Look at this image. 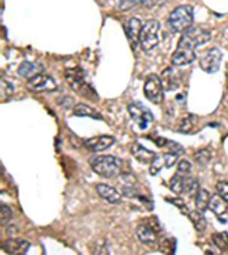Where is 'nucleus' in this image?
Returning <instances> with one entry per match:
<instances>
[{
    "mask_svg": "<svg viewBox=\"0 0 228 255\" xmlns=\"http://www.w3.org/2000/svg\"><path fill=\"white\" fill-rule=\"evenodd\" d=\"M210 40V32L203 30L201 27H190L183 33V36L179 40L177 49L174 52L171 59L172 66L180 67L187 66L196 60V48L206 44Z\"/></svg>",
    "mask_w": 228,
    "mask_h": 255,
    "instance_id": "1",
    "label": "nucleus"
},
{
    "mask_svg": "<svg viewBox=\"0 0 228 255\" xmlns=\"http://www.w3.org/2000/svg\"><path fill=\"white\" fill-rule=\"evenodd\" d=\"M66 81L69 82L71 86V89L76 92L79 96H83L89 98V100H93L97 101L99 96L96 93V90L92 88V85H89L85 79V74H83L82 69L76 67V69H69L66 70Z\"/></svg>",
    "mask_w": 228,
    "mask_h": 255,
    "instance_id": "2",
    "label": "nucleus"
},
{
    "mask_svg": "<svg viewBox=\"0 0 228 255\" xmlns=\"http://www.w3.org/2000/svg\"><path fill=\"white\" fill-rule=\"evenodd\" d=\"M90 166L101 178L112 179L122 171V161L114 156H96L90 159Z\"/></svg>",
    "mask_w": 228,
    "mask_h": 255,
    "instance_id": "3",
    "label": "nucleus"
},
{
    "mask_svg": "<svg viewBox=\"0 0 228 255\" xmlns=\"http://www.w3.org/2000/svg\"><path fill=\"white\" fill-rule=\"evenodd\" d=\"M194 21V11L193 7L187 6H179L177 7L168 18V25L172 29V32L175 33H184L187 29H190Z\"/></svg>",
    "mask_w": 228,
    "mask_h": 255,
    "instance_id": "4",
    "label": "nucleus"
},
{
    "mask_svg": "<svg viewBox=\"0 0 228 255\" xmlns=\"http://www.w3.org/2000/svg\"><path fill=\"white\" fill-rule=\"evenodd\" d=\"M158 30L160 22L157 20H151L142 26L140 37V46L144 52H151L158 45Z\"/></svg>",
    "mask_w": 228,
    "mask_h": 255,
    "instance_id": "5",
    "label": "nucleus"
},
{
    "mask_svg": "<svg viewBox=\"0 0 228 255\" xmlns=\"http://www.w3.org/2000/svg\"><path fill=\"white\" fill-rule=\"evenodd\" d=\"M127 112H128V115L131 116V119L138 124V127L141 130H146L153 121V115L151 109L145 107L142 102L135 101L128 104L127 105Z\"/></svg>",
    "mask_w": 228,
    "mask_h": 255,
    "instance_id": "6",
    "label": "nucleus"
},
{
    "mask_svg": "<svg viewBox=\"0 0 228 255\" xmlns=\"http://www.w3.org/2000/svg\"><path fill=\"white\" fill-rule=\"evenodd\" d=\"M144 93L146 98L153 104H160L164 98V86L161 82V78L158 75H149L146 78L145 85H144Z\"/></svg>",
    "mask_w": 228,
    "mask_h": 255,
    "instance_id": "7",
    "label": "nucleus"
},
{
    "mask_svg": "<svg viewBox=\"0 0 228 255\" xmlns=\"http://www.w3.org/2000/svg\"><path fill=\"white\" fill-rule=\"evenodd\" d=\"M27 89L33 93H51L57 90V83L51 75L37 74L32 79H27Z\"/></svg>",
    "mask_w": 228,
    "mask_h": 255,
    "instance_id": "8",
    "label": "nucleus"
},
{
    "mask_svg": "<svg viewBox=\"0 0 228 255\" xmlns=\"http://www.w3.org/2000/svg\"><path fill=\"white\" fill-rule=\"evenodd\" d=\"M222 51L219 48H212L209 51L203 53V56L200 59V67L203 69L205 72L208 74H213L220 69V63H222Z\"/></svg>",
    "mask_w": 228,
    "mask_h": 255,
    "instance_id": "9",
    "label": "nucleus"
},
{
    "mask_svg": "<svg viewBox=\"0 0 228 255\" xmlns=\"http://www.w3.org/2000/svg\"><path fill=\"white\" fill-rule=\"evenodd\" d=\"M115 143V138L111 135H100V137H93V138H89V139L83 140V145L85 147L90 150V152H104L105 149L111 147Z\"/></svg>",
    "mask_w": 228,
    "mask_h": 255,
    "instance_id": "10",
    "label": "nucleus"
},
{
    "mask_svg": "<svg viewBox=\"0 0 228 255\" xmlns=\"http://www.w3.org/2000/svg\"><path fill=\"white\" fill-rule=\"evenodd\" d=\"M142 22L138 18H131L126 22L125 25V30H126V36L131 49H135L140 45V37L141 30H142Z\"/></svg>",
    "mask_w": 228,
    "mask_h": 255,
    "instance_id": "11",
    "label": "nucleus"
},
{
    "mask_svg": "<svg viewBox=\"0 0 228 255\" xmlns=\"http://www.w3.org/2000/svg\"><path fill=\"white\" fill-rule=\"evenodd\" d=\"M30 247V243L25 239H8L3 243V249L7 254L25 255Z\"/></svg>",
    "mask_w": 228,
    "mask_h": 255,
    "instance_id": "12",
    "label": "nucleus"
},
{
    "mask_svg": "<svg viewBox=\"0 0 228 255\" xmlns=\"http://www.w3.org/2000/svg\"><path fill=\"white\" fill-rule=\"evenodd\" d=\"M96 191L102 199H105L109 204L119 205L122 202V195L119 194V191L116 188H114V187H111V185H104V183L97 185H96Z\"/></svg>",
    "mask_w": 228,
    "mask_h": 255,
    "instance_id": "13",
    "label": "nucleus"
},
{
    "mask_svg": "<svg viewBox=\"0 0 228 255\" xmlns=\"http://www.w3.org/2000/svg\"><path fill=\"white\" fill-rule=\"evenodd\" d=\"M135 235L138 237V240H140L142 244H145V246H151V247H154V246H157V235H156V232L151 228V227H148V225H140L137 231H135Z\"/></svg>",
    "mask_w": 228,
    "mask_h": 255,
    "instance_id": "14",
    "label": "nucleus"
},
{
    "mask_svg": "<svg viewBox=\"0 0 228 255\" xmlns=\"http://www.w3.org/2000/svg\"><path fill=\"white\" fill-rule=\"evenodd\" d=\"M131 154L142 164H151L153 159L156 157V153H153L149 149L140 145L138 142H134L131 145Z\"/></svg>",
    "mask_w": 228,
    "mask_h": 255,
    "instance_id": "15",
    "label": "nucleus"
},
{
    "mask_svg": "<svg viewBox=\"0 0 228 255\" xmlns=\"http://www.w3.org/2000/svg\"><path fill=\"white\" fill-rule=\"evenodd\" d=\"M44 71L43 66L36 63H30V62H24L18 67V74L21 77L26 78V79H32L33 77H36L37 74H41Z\"/></svg>",
    "mask_w": 228,
    "mask_h": 255,
    "instance_id": "16",
    "label": "nucleus"
},
{
    "mask_svg": "<svg viewBox=\"0 0 228 255\" xmlns=\"http://www.w3.org/2000/svg\"><path fill=\"white\" fill-rule=\"evenodd\" d=\"M209 209L215 213L216 216H224L228 211V202L222 197V195L216 194V195H212V197H210Z\"/></svg>",
    "mask_w": 228,
    "mask_h": 255,
    "instance_id": "17",
    "label": "nucleus"
},
{
    "mask_svg": "<svg viewBox=\"0 0 228 255\" xmlns=\"http://www.w3.org/2000/svg\"><path fill=\"white\" fill-rule=\"evenodd\" d=\"M73 114L76 116H81V117H92V119H96V120H102V116L95 108L89 107L86 104H76V105H74Z\"/></svg>",
    "mask_w": 228,
    "mask_h": 255,
    "instance_id": "18",
    "label": "nucleus"
},
{
    "mask_svg": "<svg viewBox=\"0 0 228 255\" xmlns=\"http://www.w3.org/2000/svg\"><path fill=\"white\" fill-rule=\"evenodd\" d=\"M161 82H163V86H165L164 89L174 90L179 86V77L174 69H167L161 75Z\"/></svg>",
    "mask_w": 228,
    "mask_h": 255,
    "instance_id": "19",
    "label": "nucleus"
},
{
    "mask_svg": "<svg viewBox=\"0 0 228 255\" xmlns=\"http://www.w3.org/2000/svg\"><path fill=\"white\" fill-rule=\"evenodd\" d=\"M189 217H190V221L194 225V228L197 232L203 233V231L206 230V218L203 217V211L201 210H194L189 211Z\"/></svg>",
    "mask_w": 228,
    "mask_h": 255,
    "instance_id": "20",
    "label": "nucleus"
},
{
    "mask_svg": "<svg viewBox=\"0 0 228 255\" xmlns=\"http://www.w3.org/2000/svg\"><path fill=\"white\" fill-rule=\"evenodd\" d=\"M187 175H184V173H180V172H177L172 179L170 180V190L172 192H175L177 195H180V194H183V187H184V179H186Z\"/></svg>",
    "mask_w": 228,
    "mask_h": 255,
    "instance_id": "21",
    "label": "nucleus"
},
{
    "mask_svg": "<svg viewBox=\"0 0 228 255\" xmlns=\"http://www.w3.org/2000/svg\"><path fill=\"white\" fill-rule=\"evenodd\" d=\"M209 201L210 194L206 190H198L196 195V208L197 210L205 211L206 209H209Z\"/></svg>",
    "mask_w": 228,
    "mask_h": 255,
    "instance_id": "22",
    "label": "nucleus"
},
{
    "mask_svg": "<svg viewBox=\"0 0 228 255\" xmlns=\"http://www.w3.org/2000/svg\"><path fill=\"white\" fill-rule=\"evenodd\" d=\"M200 190V185H198V180L196 178H193L190 175H187L184 179V187H183V194L189 195V197H196L197 192Z\"/></svg>",
    "mask_w": 228,
    "mask_h": 255,
    "instance_id": "23",
    "label": "nucleus"
},
{
    "mask_svg": "<svg viewBox=\"0 0 228 255\" xmlns=\"http://www.w3.org/2000/svg\"><path fill=\"white\" fill-rule=\"evenodd\" d=\"M212 240H213V244L217 249L222 250V251H228V235L226 232L215 233L213 237H212Z\"/></svg>",
    "mask_w": 228,
    "mask_h": 255,
    "instance_id": "24",
    "label": "nucleus"
},
{
    "mask_svg": "<svg viewBox=\"0 0 228 255\" xmlns=\"http://www.w3.org/2000/svg\"><path fill=\"white\" fill-rule=\"evenodd\" d=\"M210 159H212V153H210L209 149H201L194 154V160H196L198 165H206L210 161Z\"/></svg>",
    "mask_w": 228,
    "mask_h": 255,
    "instance_id": "25",
    "label": "nucleus"
},
{
    "mask_svg": "<svg viewBox=\"0 0 228 255\" xmlns=\"http://www.w3.org/2000/svg\"><path fill=\"white\" fill-rule=\"evenodd\" d=\"M164 166V159H163V156L160 157V156H156L153 161L151 162V168H149V172L151 175L153 176H156L160 171H161V168Z\"/></svg>",
    "mask_w": 228,
    "mask_h": 255,
    "instance_id": "26",
    "label": "nucleus"
},
{
    "mask_svg": "<svg viewBox=\"0 0 228 255\" xmlns=\"http://www.w3.org/2000/svg\"><path fill=\"white\" fill-rule=\"evenodd\" d=\"M0 218H1V225H7L13 218V210L4 204L0 205Z\"/></svg>",
    "mask_w": 228,
    "mask_h": 255,
    "instance_id": "27",
    "label": "nucleus"
},
{
    "mask_svg": "<svg viewBox=\"0 0 228 255\" xmlns=\"http://www.w3.org/2000/svg\"><path fill=\"white\" fill-rule=\"evenodd\" d=\"M179 156L180 154L175 153V152H171V150H168V153H165L163 156V159H164V166L165 168H171L174 166V164H177V159H179Z\"/></svg>",
    "mask_w": 228,
    "mask_h": 255,
    "instance_id": "28",
    "label": "nucleus"
},
{
    "mask_svg": "<svg viewBox=\"0 0 228 255\" xmlns=\"http://www.w3.org/2000/svg\"><path fill=\"white\" fill-rule=\"evenodd\" d=\"M193 119H194V116H189V117L183 119L180 127H179L180 133H190L191 130H193V127H194V120H193Z\"/></svg>",
    "mask_w": 228,
    "mask_h": 255,
    "instance_id": "29",
    "label": "nucleus"
},
{
    "mask_svg": "<svg viewBox=\"0 0 228 255\" xmlns=\"http://www.w3.org/2000/svg\"><path fill=\"white\" fill-rule=\"evenodd\" d=\"M168 150H171V152H175L177 154H183L184 153V149L177 142H174V140H170V139H165V145H164Z\"/></svg>",
    "mask_w": 228,
    "mask_h": 255,
    "instance_id": "30",
    "label": "nucleus"
},
{
    "mask_svg": "<svg viewBox=\"0 0 228 255\" xmlns=\"http://www.w3.org/2000/svg\"><path fill=\"white\" fill-rule=\"evenodd\" d=\"M1 97H11L14 93V86L6 79H1Z\"/></svg>",
    "mask_w": 228,
    "mask_h": 255,
    "instance_id": "31",
    "label": "nucleus"
},
{
    "mask_svg": "<svg viewBox=\"0 0 228 255\" xmlns=\"http://www.w3.org/2000/svg\"><path fill=\"white\" fill-rule=\"evenodd\" d=\"M216 191L219 195H222L226 201L228 202V183L227 182H219L216 185Z\"/></svg>",
    "mask_w": 228,
    "mask_h": 255,
    "instance_id": "32",
    "label": "nucleus"
},
{
    "mask_svg": "<svg viewBox=\"0 0 228 255\" xmlns=\"http://www.w3.org/2000/svg\"><path fill=\"white\" fill-rule=\"evenodd\" d=\"M138 1L140 0H119V8H121L122 11H128L134 6H137Z\"/></svg>",
    "mask_w": 228,
    "mask_h": 255,
    "instance_id": "33",
    "label": "nucleus"
},
{
    "mask_svg": "<svg viewBox=\"0 0 228 255\" xmlns=\"http://www.w3.org/2000/svg\"><path fill=\"white\" fill-rule=\"evenodd\" d=\"M177 172L184 173V175H190L191 172V164L187 160H182L177 164Z\"/></svg>",
    "mask_w": 228,
    "mask_h": 255,
    "instance_id": "34",
    "label": "nucleus"
},
{
    "mask_svg": "<svg viewBox=\"0 0 228 255\" xmlns=\"http://www.w3.org/2000/svg\"><path fill=\"white\" fill-rule=\"evenodd\" d=\"M142 4L146 7H154L163 4V0H142Z\"/></svg>",
    "mask_w": 228,
    "mask_h": 255,
    "instance_id": "35",
    "label": "nucleus"
},
{
    "mask_svg": "<svg viewBox=\"0 0 228 255\" xmlns=\"http://www.w3.org/2000/svg\"><path fill=\"white\" fill-rule=\"evenodd\" d=\"M93 254H109V251H108V249L104 246V243H102V246H100V247H93V251H92Z\"/></svg>",
    "mask_w": 228,
    "mask_h": 255,
    "instance_id": "36",
    "label": "nucleus"
}]
</instances>
